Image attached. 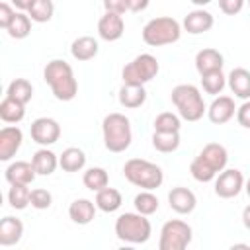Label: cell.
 <instances>
[{
	"mask_svg": "<svg viewBox=\"0 0 250 250\" xmlns=\"http://www.w3.org/2000/svg\"><path fill=\"white\" fill-rule=\"evenodd\" d=\"M43 80L49 84L53 96L59 102H70L78 94V82L72 66L62 59H53L43 68Z\"/></svg>",
	"mask_w": 250,
	"mask_h": 250,
	"instance_id": "1",
	"label": "cell"
},
{
	"mask_svg": "<svg viewBox=\"0 0 250 250\" xmlns=\"http://www.w3.org/2000/svg\"><path fill=\"white\" fill-rule=\"evenodd\" d=\"M227 162H229L227 148L223 145H219V143H207L203 146V150L189 164L191 178L195 182L207 184V182L215 180L219 172H223L227 168Z\"/></svg>",
	"mask_w": 250,
	"mask_h": 250,
	"instance_id": "2",
	"label": "cell"
},
{
	"mask_svg": "<svg viewBox=\"0 0 250 250\" xmlns=\"http://www.w3.org/2000/svg\"><path fill=\"white\" fill-rule=\"evenodd\" d=\"M102 135H104V146L109 152H125L133 141L129 117L117 111L107 113L102 121Z\"/></svg>",
	"mask_w": 250,
	"mask_h": 250,
	"instance_id": "3",
	"label": "cell"
},
{
	"mask_svg": "<svg viewBox=\"0 0 250 250\" xmlns=\"http://www.w3.org/2000/svg\"><path fill=\"white\" fill-rule=\"evenodd\" d=\"M172 104L178 109V115L186 121H199L203 113L207 111V105L203 102V96L197 86L193 84H178L172 88Z\"/></svg>",
	"mask_w": 250,
	"mask_h": 250,
	"instance_id": "4",
	"label": "cell"
},
{
	"mask_svg": "<svg viewBox=\"0 0 250 250\" xmlns=\"http://www.w3.org/2000/svg\"><path fill=\"white\" fill-rule=\"evenodd\" d=\"M123 176L129 184L141 189H156L164 182L162 168L145 158H129L123 166Z\"/></svg>",
	"mask_w": 250,
	"mask_h": 250,
	"instance_id": "5",
	"label": "cell"
},
{
	"mask_svg": "<svg viewBox=\"0 0 250 250\" xmlns=\"http://www.w3.org/2000/svg\"><path fill=\"white\" fill-rule=\"evenodd\" d=\"M152 234V225L146 215L135 213H121L115 219V236L127 244H145Z\"/></svg>",
	"mask_w": 250,
	"mask_h": 250,
	"instance_id": "6",
	"label": "cell"
},
{
	"mask_svg": "<svg viewBox=\"0 0 250 250\" xmlns=\"http://www.w3.org/2000/svg\"><path fill=\"white\" fill-rule=\"evenodd\" d=\"M180 35H182V23L170 16L152 18L143 27V41L148 47L172 45L180 39Z\"/></svg>",
	"mask_w": 250,
	"mask_h": 250,
	"instance_id": "7",
	"label": "cell"
},
{
	"mask_svg": "<svg viewBox=\"0 0 250 250\" xmlns=\"http://www.w3.org/2000/svg\"><path fill=\"white\" fill-rule=\"evenodd\" d=\"M158 70H160V64H158L156 57L150 55V53H141L131 62H127L123 66L121 78H123V84H141V86H145L146 82L156 78Z\"/></svg>",
	"mask_w": 250,
	"mask_h": 250,
	"instance_id": "8",
	"label": "cell"
},
{
	"mask_svg": "<svg viewBox=\"0 0 250 250\" xmlns=\"http://www.w3.org/2000/svg\"><path fill=\"white\" fill-rule=\"evenodd\" d=\"M191 238H193V230L186 221L170 219L160 229L158 248L160 250H184L189 246Z\"/></svg>",
	"mask_w": 250,
	"mask_h": 250,
	"instance_id": "9",
	"label": "cell"
},
{
	"mask_svg": "<svg viewBox=\"0 0 250 250\" xmlns=\"http://www.w3.org/2000/svg\"><path fill=\"white\" fill-rule=\"evenodd\" d=\"M244 184H246V180L240 170L225 168L215 178V193L223 199H230V197H236L244 189Z\"/></svg>",
	"mask_w": 250,
	"mask_h": 250,
	"instance_id": "10",
	"label": "cell"
},
{
	"mask_svg": "<svg viewBox=\"0 0 250 250\" xmlns=\"http://www.w3.org/2000/svg\"><path fill=\"white\" fill-rule=\"evenodd\" d=\"M31 139L41 146H51L61 137V125L53 117H37L29 127Z\"/></svg>",
	"mask_w": 250,
	"mask_h": 250,
	"instance_id": "11",
	"label": "cell"
},
{
	"mask_svg": "<svg viewBox=\"0 0 250 250\" xmlns=\"http://www.w3.org/2000/svg\"><path fill=\"white\" fill-rule=\"evenodd\" d=\"M23 141V133L16 125H6L0 129V160L8 162L16 156Z\"/></svg>",
	"mask_w": 250,
	"mask_h": 250,
	"instance_id": "12",
	"label": "cell"
},
{
	"mask_svg": "<svg viewBox=\"0 0 250 250\" xmlns=\"http://www.w3.org/2000/svg\"><path fill=\"white\" fill-rule=\"evenodd\" d=\"M236 115V105L230 96H219L207 107V117L213 125H225Z\"/></svg>",
	"mask_w": 250,
	"mask_h": 250,
	"instance_id": "13",
	"label": "cell"
},
{
	"mask_svg": "<svg viewBox=\"0 0 250 250\" xmlns=\"http://www.w3.org/2000/svg\"><path fill=\"white\" fill-rule=\"evenodd\" d=\"M125 33V21L121 14H113V12H105L100 21H98V35L104 41H117L121 39Z\"/></svg>",
	"mask_w": 250,
	"mask_h": 250,
	"instance_id": "14",
	"label": "cell"
},
{
	"mask_svg": "<svg viewBox=\"0 0 250 250\" xmlns=\"http://www.w3.org/2000/svg\"><path fill=\"white\" fill-rule=\"evenodd\" d=\"M215 23V18L211 12L203 10V8H195L191 12H188V16L182 21L184 31H188L189 35H201L205 31H209Z\"/></svg>",
	"mask_w": 250,
	"mask_h": 250,
	"instance_id": "15",
	"label": "cell"
},
{
	"mask_svg": "<svg viewBox=\"0 0 250 250\" xmlns=\"http://www.w3.org/2000/svg\"><path fill=\"white\" fill-rule=\"evenodd\" d=\"M168 205L178 215H189L197 205V197L191 189L178 186V188H172L168 191Z\"/></svg>",
	"mask_w": 250,
	"mask_h": 250,
	"instance_id": "16",
	"label": "cell"
},
{
	"mask_svg": "<svg viewBox=\"0 0 250 250\" xmlns=\"http://www.w3.org/2000/svg\"><path fill=\"white\" fill-rule=\"evenodd\" d=\"M35 176H37V172H35L33 164L25 162V160H16V162L8 164V168L4 170V178L10 186H16V184L29 186L35 180Z\"/></svg>",
	"mask_w": 250,
	"mask_h": 250,
	"instance_id": "17",
	"label": "cell"
},
{
	"mask_svg": "<svg viewBox=\"0 0 250 250\" xmlns=\"http://www.w3.org/2000/svg\"><path fill=\"white\" fill-rule=\"evenodd\" d=\"M21 236H23V223L18 217L6 215L0 221V246L4 248L14 246L21 240Z\"/></svg>",
	"mask_w": 250,
	"mask_h": 250,
	"instance_id": "18",
	"label": "cell"
},
{
	"mask_svg": "<svg viewBox=\"0 0 250 250\" xmlns=\"http://www.w3.org/2000/svg\"><path fill=\"white\" fill-rule=\"evenodd\" d=\"M223 64H225L223 55L213 47L201 49L195 55V70L199 72V76L207 74V72H213V70H223Z\"/></svg>",
	"mask_w": 250,
	"mask_h": 250,
	"instance_id": "19",
	"label": "cell"
},
{
	"mask_svg": "<svg viewBox=\"0 0 250 250\" xmlns=\"http://www.w3.org/2000/svg\"><path fill=\"white\" fill-rule=\"evenodd\" d=\"M227 84H229L230 92L234 94V98L250 100V70H246L242 66L232 68L227 76Z\"/></svg>",
	"mask_w": 250,
	"mask_h": 250,
	"instance_id": "20",
	"label": "cell"
},
{
	"mask_svg": "<svg viewBox=\"0 0 250 250\" xmlns=\"http://www.w3.org/2000/svg\"><path fill=\"white\" fill-rule=\"evenodd\" d=\"M117 100L125 109H137L146 102V90L141 84H123L119 88Z\"/></svg>",
	"mask_w": 250,
	"mask_h": 250,
	"instance_id": "21",
	"label": "cell"
},
{
	"mask_svg": "<svg viewBox=\"0 0 250 250\" xmlns=\"http://www.w3.org/2000/svg\"><path fill=\"white\" fill-rule=\"evenodd\" d=\"M96 201H90V199H74L70 205H68V217L72 223L76 225H90L96 217Z\"/></svg>",
	"mask_w": 250,
	"mask_h": 250,
	"instance_id": "22",
	"label": "cell"
},
{
	"mask_svg": "<svg viewBox=\"0 0 250 250\" xmlns=\"http://www.w3.org/2000/svg\"><path fill=\"white\" fill-rule=\"evenodd\" d=\"M100 51V45H98V39H94L92 35H82V37H76L70 45V55L80 61V62H86V61H92Z\"/></svg>",
	"mask_w": 250,
	"mask_h": 250,
	"instance_id": "23",
	"label": "cell"
},
{
	"mask_svg": "<svg viewBox=\"0 0 250 250\" xmlns=\"http://www.w3.org/2000/svg\"><path fill=\"white\" fill-rule=\"evenodd\" d=\"M31 164H33L37 176H51L57 170V166H59V156L51 148L43 146V148H39V150L33 152Z\"/></svg>",
	"mask_w": 250,
	"mask_h": 250,
	"instance_id": "24",
	"label": "cell"
},
{
	"mask_svg": "<svg viewBox=\"0 0 250 250\" xmlns=\"http://www.w3.org/2000/svg\"><path fill=\"white\" fill-rule=\"evenodd\" d=\"M123 203V197H121V191L115 189V188H109L105 186L104 189L96 191V207L104 213H115Z\"/></svg>",
	"mask_w": 250,
	"mask_h": 250,
	"instance_id": "25",
	"label": "cell"
},
{
	"mask_svg": "<svg viewBox=\"0 0 250 250\" xmlns=\"http://www.w3.org/2000/svg\"><path fill=\"white\" fill-rule=\"evenodd\" d=\"M59 166L64 172H80L86 166V154L78 146H68L59 156Z\"/></svg>",
	"mask_w": 250,
	"mask_h": 250,
	"instance_id": "26",
	"label": "cell"
},
{
	"mask_svg": "<svg viewBox=\"0 0 250 250\" xmlns=\"http://www.w3.org/2000/svg\"><path fill=\"white\" fill-rule=\"evenodd\" d=\"M25 117V104L18 102V100H12V98H4L0 102V119L4 123H20L21 119Z\"/></svg>",
	"mask_w": 250,
	"mask_h": 250,
	"instance_id": "27",
	"label": "cell"
},
{
	"mask_svg": "<svg viewBox=\"0 0 250 250\" xmlns=\"http://www.w3.org/2000/svg\"><path fill=\"white\" fill-rule=\"evenodd\" d=\"M152 146L158 152H174L180 146V131H154L152 133Z\"/></svg>",
	"mask_w": 250,
	"mask_h": 250,
	"instance_id": "28",
	"label": "cell"
},
{
	"mask_svg": "<svg viewBox=\"0 0 250 250\" xmlns=\"http://www.w3.org/2000/svg\"><path fill=\"white\" fill-rule=\"evenodd\" d=\"M82 182H84V186H86L90 191H100V189H104L105 186H109V174H107V170L102 168V166H92V168H88V170L84 172Z\"/></svg>",
	"mask_w": 250,
	"mask_h": 250,
	"instance_id": "29",
	"label": "cell"
},
{
	"mask_svg": "<svg viewBox=\"0 0 250 250\" xmlns=\"http://www.w3.org/2000/svg\"><path fill=\"white\" fill-rule=\"evenodd\" d=\"M6 96L12 98V100H18V102H21V104H27V102H31V98H33V86H31V82L25 80V78H16V80H12V82L8 84Z\"/></svg>",
	"mask_w": 250,
	"mask_h": 250,
	"instance_id": "30",
	"label": "cell"
},
{
	"mask_svg": "<svg viewBox=\"0 0 250 250\" xmlns=\"http://www.w3.org/2000/svg\"><path fill=\"white\" fill-rule=\"evenodd\" d=\"M31 18H29V14H23V12H16V16H14V20H12V23L8 25V35L12 37V39H25L29 33H31Z\"/></svg>",
	"mask_w": 250,
	"mask_h": 250,
	"instance_id": "31",
	"label": "cell"
},
{
	"mask_svg": "<svg viewBox=\"0 0 250 250\" xmlns=\"http://www.w3.org/2000/svg\"><path fill=\"white\" fill-rule=\"evenodd\" d=\"M133 205H135V211H139V213L148 217V215H154L158 211L160 203H158V197L152 193V189H143V191H139L135 195Z\"/></svg>",
	"mask_w": 250,
	"mask_h": 250,
	"instance_id": "32",
	"label": "cell"
},
{
	"mask_svg": "<svg viewBox=\"0 0 250 250\" xmlns=\"http://www.w3.org/2000/svg\"><path fill=\"white\" fill-rule=\"evenodd\" d=\"M27 14L35 23H45V21H49L53 18L55 4H53V0H33L29 10H27Z\"/></svg>",
	"mask_w": 250,
	"mask_h": 250,
	"instance_id": "33",
	"label": "cell"
},
{
	"mask_svg": "<svg viewBox=\"0 0 250 250\" xmlns=\"http://www.w3.org/2000/svg\"><path fill=\"white\" fill-rule=\"evenodd\" d=\"M8 203H10V207H14V209H18V211L25 209L27 205H31V189H29L27 186H21V184L10 186Z\"/></svg>",
	"mask_w": 250,
	"mask_h": 250,
	"instance_id": "34",
	"label": "cell"
},
{
	"mask_svg": "<svg viewBox=\"0 0 250 250\" xmlns=\"http://www.w3.org/2000/svg\"><path fill=\"white\" fill-rule=\"evenodd\" d=\"M201 86H203V92L217 96L227 86V76L223 74V70H213V72L201 74Z\"/></svg>",
	"mask_w": 250,
	"mask_h": 250,
	"instance_id": "35",
	"label": "cell"
},
{
	"mask_svg": "<svg viewBox=\"0 0 250 250\" xmlns=\"http://www.w3.org/2000/svg\"><path fill=\"white\" fill-rule=\"evenodd\" d=\"M154 131H180L182 127V117L172 113V111H162L154 119Z\"/></svg>",
	"mask_w": 250,
	"mask_h": 250,
	"instance_id": "36",
	"label": "cell"
},
{
	"mask_svg": "<svg viewBox=\"0 0 250 250\" xmlns=\"http://www.w3.org/2000/svg\"><path fill=\"white\" fill-rule=\"evenodd\" d=\"M51 203H53L51 191H47V189H43V188L31 189V207H33V209L43 211V209H49Z\"/></svg>",
	"mask_w": 250,
	"mask_h": 250,
	"instance_id": "37",
	"label": "cell"
},
{
	"mask_svg": "<svg viewBox=\"0 0 250 250\" xmlns=\"http://www.w3.org/2000/svg\"><path fill=\"white\" fill-rule=\"evenodd\" d=\"M246 0H219V8L225 16H236L244 8Z\"/></svg>",
	"mask_w": 250,
	"mask_h": 250,
	"instance_id": "38",
	"label": "cell"
},
{
	"mask_svg": "<svg viewBox=\"0 0 250 250\" xmlns=\"http://www.w3.org/2000/svg\"><path fill=\"white\" fill-rule=\"evenodd\" d=\"M14 16H16V10L8 2H0V27L2 29H8V25L12 23Z\"/></svg>",
	"mask_w": 250,
	"mask_h": 250,
	"instance_id": "39",
	"label": "cell"
},
{
	"mask_svg": "<svg viewBox=\"0 0 250 250\" xmlns=\"http://www.w3.org/2000/svg\"><path fill=\"white\" fill-rule=\"evenodd\" d=\"M104 10L123 16L125 12H129V0H104Z\"/></svg>",
	"mask_w": 250,
	"mask_h": 250,
	"instance_id": "40",
	"label": "cell"
},
{
	"mask_svg": "<svg viewBox=\"0 0 250 250\" xmlns=\"http://www.w3.org/2000/svg\"><path fill=\"white\" fill-rule=\"evenodd\" d=\"M236 121L240 127L250 129V100H244V104L236 107Z\"/></svg>",
	"mask_w": 250,
	"mask_h": 250,
	"instance_id": "41",
	"label": "cell"
},
{
	"mask_svg": "<svg viewBox=\"0 0 250 250\" xmlns=\"http://www.w3.org/2000/svg\"><path fill=\"white\" fill-rule=\"evenodd\" d=\"M148 4H150V0H129V12H143V10H146L148 8Z\"/></svg>",
	"mask_w": 250,
	"mask_h": 250,
	"instance_id": "42",
	"label": "cell"
},
{
	"mask_svg": "<svg viewBox=\"0 0 250 250\" xmlns=\"http://www.w3.org/2000/svg\"><path fill=\"white\" fill-rule=\"evenodd\" d=\"M10 2H12V6H14V8H18L20 12H27L33 0H10Z\"/></svg>",
	"mask_w": 250,
	"mask_h": 250,
	"instance_id": "43",
	"label": "cell"
},
{
	"mask_svg": "<svg viewBox=\"0 0 250 250\" xmlns=\"http://www.w3.org/2000/svg\"><path fill=\"white\" fill-rule=\"evenodd\" d=\"M242 225L250 230V205H246V207L242 209Z\"/></svg>",
	"mask_w": 250,
	"mask_h": 250,
	"instance_id": "44",
	"label": "cell"
},
{
	"mask_svg": "<svg viewBox=\"0 0 250 250\" xmlns=\"http://www.w3.org/2000/svg\"><path fill=\"white\" fill-rule=\"evenodd\" d=\"M191 4H195L197 8H203V6H207V4H211L213 0H189Z\"/></svg>",
	"mask_w": 250,
	"mask_h": 250,
	"instance_id": "45",
	"label": "cell"
},
{
	"mask_svg": "<svg viewBox=\"0 0 250 250\" xmlns=\"http://www.w3.org/2000/svg\"><path fill=\"white\" fill-rule=\"evenodd\" d=\"M244 189H246V193H248V197H250V178L246 180V184H244Z\"/></svg>",
	"mask_w": 250,
	"mask_h": 250,
	"instance_id": "46",
	"label": "cell"
},
{
	"mask_svg": "<svg viewBox=\"0 0 250 250\" xmlns=\"http://www.w3.org/2000/svg\"><path fill=\"white\" fill-rule=\"evenodd\" d=\"M246 2H248V6H250V0H246Z\"/></svg>",
	"mask_w": 250,
	"mask_h": 250,
	"instance_id": "47",
	"label": "cell"
}]
</instances>
